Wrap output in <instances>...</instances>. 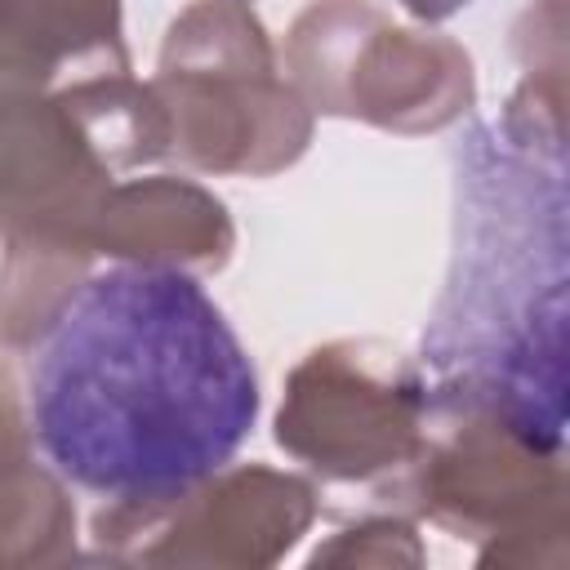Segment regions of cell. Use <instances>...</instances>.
I'll list each match as a JSON object with an SVG mask.
<instances>
[{
	"mask_svg": "<svg viewBox=\"0 0 570 570\" xmlns=\"http://www.w3.org/2000/svg\"><path fill=\"white\" fill-rule=\"evenodd\" d=\"M258 374L196 276L116 263L85 276L27 352V428L102 499H178L245 445Z\"/></svg>",
	"mask_w": 570,
	"mask_h": 570,
	"instance_id": "cell-1",
	"label": "cell"
},
{
	"mask_svg": "<svg viewBox=\"0 0 570 570\" xmlns=\"http://www.w3.org/2000/svg\"><path fill=\"white\" fill-rule=\"evenodd\" d=\"M459 214L419 365L432 396L499 414L530 450L566 436V169L499 125L459 138Z\"/></svg>",
	"mask_w": 570,
	"mask_h": 570,
	"instance_id": "cell-2",
	"label": "cell"
}]
</instances>
